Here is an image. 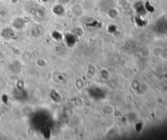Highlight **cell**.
Wrapping results in <instances>:
<instances>
[{
	"instance_id": "7a4b0ae2",
	"label": "cell",
	"mask_w": 167,
	"mask_h": 140,
	"mask_svg": "<svg viewBox=\"0 0 167 140\" xmlns=\"http://www.w3.org/2000/svg\"><path fill=\"white\" fill-rule=\"evenodd\" d=\"M2 36L5 37V39H12L15 36L14 31L9 28H6L4 29L1 32Z\"/></svg>"
},
{
	"instance_id": "6da1fadb",
	"label": "cell",
	"mask_w": 167,
	"mask_h": 140,
	"mask_svg": "<svg viewBox=\"0 0 167 140\" xmlns=\"http://www.w3.org/2000/svg\"><path fill=\"white\" fill-rule=\"evenodd\" d=\"M25 21L21 17H16L13 20L12 22L13 27L17 30H22L25 26Z\"/></svg>"
}]
</instances>
